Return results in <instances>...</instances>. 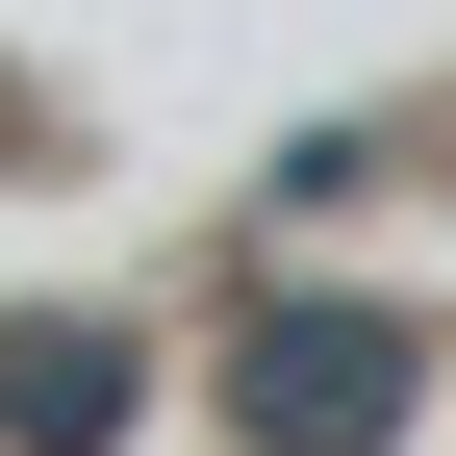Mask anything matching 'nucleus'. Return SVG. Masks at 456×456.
<instances>
[{
	"label": "nucleus",
	"mask_w": 456,
	"mask_h": 456,
	"mask_svg": "<svg viewBox=\"0 0 456 456\" xmlns=\"http://www.w3.org/2000/svg\"><path fill=\"white\" fill-rule=\"evenodd\" d=\"M228 406H254L279 456H380V431H406V330H380V305H254Z\"/></svg>",
	"instance_id": "f257e3e1"
},
{
	"label": "nucleus",
	"mask_w": 456,
	"mask_h": 456,
	"mask_svg": "<svg viewBox=\"0 0 456 456\" xmlns=\"http://www.w3.org/2000/svg\"><path fill=\"white\" fill-rule=\"evenodd\" d=\"M127 406H152V355H127V330H0V456H127Z\"/></svg>",
	"instance_id": "f03ea898"
}]
</instances>
